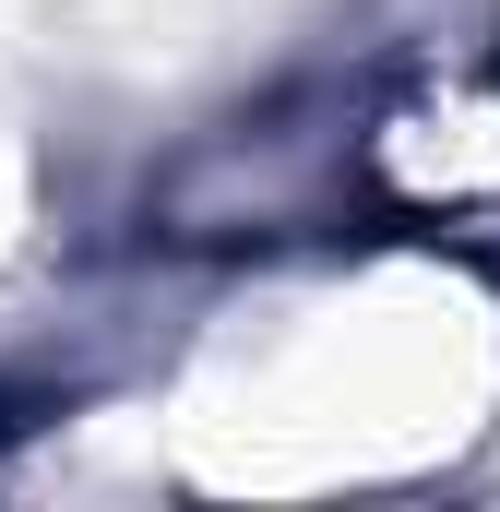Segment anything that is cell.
Returning a JSON list of instances; mask_svg holds the SVG:
<instances>
[{
  "label": "cell",
  "instance_id": "6da1fadb",
  "mask_svg": "<svg viewBox=\"0 0 500 512\" xmlns=\"http://www.w3.org/2000/svg\"><path fill=\"white\" fill-rule=\"evenodd\" d=\"M500 417V274L441 239H334L203 274L179 334L60 429H131L155 489H393Z\"/></svg>",
  "mask_w": 500,
  "mask_h": 512
}]
</instances>
